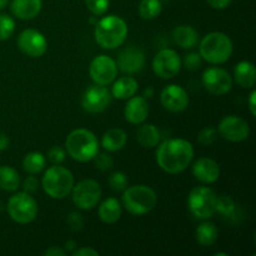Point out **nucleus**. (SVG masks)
<instances>
[{
    "instance_id": "obj_26",
    "label": "nucleus",
    "mask_w": 256,
    "mask_h": 256,
    "mask_svg": "<svg viewBox=\"0 0 256 256\" xmlns=\"http://www.w3.org/2000/svg\"><path fill=\"white\" fill-rule=\"evenodd\" d=\"M159 129L152 124H142L136 130V139L142 148L152 149L159 145L160 142Z\"/></svg>"
},
{
    "instance_id": "obj_4",
    "label": "nucleus",
    "mask_w": 256,
    "mask_h": 256,
    "mask_svg": "<svg viewBox=\"0 0 256 256\" xmlns=\"http://www.w3.org/2000/svg\"><path fill=\"white\" fill-rule=\"evenodd\" d=\"M232 42L226 34L212 32L200 42L199 54L210 64H224L232 55Z\"/></svg>"
},
{
    "instance_id": "obj_31",
    "label": "nucleus",
    "mask_w": 256,
    "mask_h": 256,
    "mask_svg": "<svg viewBox=\"0 0 256 256\" xmlns=\"http://www.w3.org/2000/svg\"><path fill=\"white\" fill-rule=\"evenodd\" d=\"M162 9L160 0H142L139 4V15L144 20H152L159 16Z\"/></svg>"
},
{
    "instance_id": "obj_47",
    "label": "nucleus",
    "mask_w": 256,
    "mask_h": 256,
    "mask_svg": "<svg viewBox=\"0 0 256 256\" xmlns=\"http://www.w3.org/2000/svg\"><path fill=\"white\" fill-rule=\"evenodd\" d=\"M152 94H154V89H152V88H146V89H145L144 96L146 98V99H149V98H152Z\"/></svg>"
},
{
    "instance_id": "obj_21",
    "label": "nucleus",
    "mask_w": 256,
    "mask_h": 256,
    "mask_svg": "<svg viewBox=\"0 0 256 256\" xmlns=\"http://www.w3.org/2000/svg\"><path fill=\"white\" fill-rule=\"evenodd\" d=\"M172 39L182 49H192L199 42V34L190 25H179L172 30Z\"/></svg>"
},
{
    "instance_id": "obj_24",
    "label": "nucleus",
    "mask_w": 256,
    "mask_h": 256,
    "mask_svg": "<svg viewBox=\"0 0 256 256\" xmlns=\"http://www.w3.org/2000/svg\"><path fill=\"white\" fill-rule=\"evenodd\" d=\"M98 214L105 224H115L122 216V205L115 198H108L100 204Z\"/></svg>"
},
{
    "instance_id": "obj_10",
    "label": "nucleus",
    "mask_w": 256,
    "mask_h": 256,
    "mask_svg": "<svg viewBox=\"0 0 256 256\" xmlns=\"http://www.w3.org/2000/svg\"><path fill=\"white\" fill-rule=\"evenodd\" d=\"M182 58L175 50L162 49L152 59V70L160 79H172L182 69Z\"/></svg>"
},
{
    "instance_id": "obj_46",
    "label": "nucleus",
    "mask_w": 256,
    "mask_h": 256,
    "mask_svg": "<svg viewBox=\"0 0 256 256\" xmlns=\"http://www.w3.org/2000/svg\"><path fill=\"white\" fill-rule=\"evenodd\" d=\"M75 248H76V242H74V240H69V242H65V252H72Z\"/></svg>"
},
{
    "instance_id": "obj_17",
    "label": "nucleus",
    "mask_w": 256,
    "mask_h": 256,
    "mask_svg": "<svg viewBox=\"0 0 256 256\" xmlns=\"http://www.w3.org/2000/svg\"><path fill=\"white\" fill-rule=\"evenodd\" d=\"M118 66L125 74L139 72L145 65V55L136 46H128L118 55Z\"/></svg>"
},
{
    "instance_id": "obj_3",
    "label": "nucleus",
    "mask_w": 256,
    "mask_h": 256,
    "mask_svg": "<svg viewBox=\"0 0 256 256\" xmlns=\"http://www.w3.org/2000/svg\"><path fill=\"white\" fill-rule=\"evenodd\" d=\"M68 154L79 162H86L94 159L99 152V142L92 132L88 129H75L65 140Z\"/></svg>"
},
{
    "instance_id": "obj_12",
    "label": "nucleus",
    "mask_w": 256,
    "mask_h": 256,
    "mask_svg": "<svg viewBox=\"0 0 256 256\" xmlns=\"http://www.w3.org/2000/svg\"><path fill=\"white\" fill-rule=\"evenodd\" d=\"M89 74L95 84L106 86L116 79V62L108 55H99V56L94 58L90 62Z\"/></svg>"
},
{
    "instance_id": "obj_36",
    "label": "nucleus",
    "mask_w": 256,
    "mask_h": 256,
    "mask_svg": "<svg viewBox=\"0 0 256 256\" xmlns=\"http://www.w3.org/2000/svg\"><path fill=\"white\" fill-rule=\"evenodd\" d=\"M92 160H94L95 168L102 170V172H108V170H110L114 166V160H112V158L110 155L105 154V152H102V154L98 152Z\"/></svg>"
},
{
    "instance_id": "obj_23",
    "label": "nucleus",
    "mask_w": 256,
    "mask_h": 256,
    "mask_svg": "<svg viewBox=\"0 0 256 256\" xmlns=\"http://www.w3.org/2000/svg\"><path fill=\"white\" fill-rule=\"evenodd\" d=\"M139 89L136 79L132 76H122L112 84V95L119 100H126L134 96Z\"/></svg>"
},
{
    "instance_id": "obj_7",
    "label": "nucleus",
    "mask_w": 256,
    "mask_h": 256,
    "mask_svg": "<svg viewBox=\"0 0 256 256\" xmlns=\"http://www.w3.org/2000/svg\"><path fill=\"white\" fill-rule=\"evenodd\" d=\"M218 195L208 186H196L189 192L188 208L196 219H210L216 212Z\"/></svg>"
},
{
    "instance_id": "obj_5",
    "label": "nucleus",
    "mask_w": 256,
    "mask_h": 256,
    "mask_svg": "<svg viewBox=\"0 0 256 256\" xmlns=\"http://www.w3.org/2000/svg\"><path fill=\"white\" fill-rule=\"evenodd\" d=\"M42 186L52 199H64L72 192L74 186V176L66 168L52 165L44 172Z\"/></svg>"
},
{
    "instance_id": "obj_22",
    "label": "nucleus",
    "mask_w": 256,
    "mask_h": 256,
    "mask_svg": "<svg viewBox=\"0 0 256 256\" xmlns=\"http://www.w3.org/2000/svg\"><path fill=\"white\" fill-rule=\"evenodd\" d=\"M234 79L245 89H252L256 82L255 65L250 62H240L234 69Z\"/></svg>"
},
{
    "instance_id": "obj_14",
    "label": "nucleus",
    "mask_w": 256,
    "mask_h": 256,
    "mask_svg": "<svg viewBox=\"0 0 256 256\" xmlns=\"http://www.w3.org/2000/svg\"><path fill=\"white\" fill-rule=\"evenodd\" d=\"M202 85L214 95H224L232 90V78L226 70L222 68H209L202 72Z\"/></svg>"
},
{
    "instance_id": "obj_32",
    "label": "nucleus",
    "mask_w": 256,
    "mask_h": 256,
    "mask_svg": "<svg viewBox=\"0 0 256 256\" xmlns=\"http://www.w3.org/2000/svg\"><path fill=\"white\" fill-rule=\"evenodd\" d=\"M15 32V22L6 14H0V42L8 40Z\"/></svg>"
},
{
    "instance_id": "obj_6",
    "label": "nucleus",
    "mask_w": 256,
    "mask_h": 256,
    "mask_svg": "<svg viewBox=\"0 0 256 256\" xmlns=\"http://www.w3.org/2000/svg\"><path fill=\"white\" fill-rule=\"evenodd\" d=\"M158 195L146 185H135L126 188L122 194V205L132 215H144L155 209Z\"/></svg>"
},
{
    "instance_id": "obj_25",
    "label": "nucleus",
    "mask_w": 256,
    "mask_h": 256,
    "mask_svg": "<svg viewBox=\"0 0 256 256\" xmlns=\"http://www.w3.org/2000/svg\"><path fill=\"white\" fill-rule=\"evenodd\" d=\"M128 142V135L126 132L122 129L119 128H114V129H110L102 135V145L105 150L108 152H119L122 148L125 146Z\"/></svg>"
},
{
    "instance_id": "obj_34",
    "label": "nucleus",
    "mask_w": 256,
    "mask_h": 256,
    "mask_svg": "<svg viewBox=\"0 0 256 256\" xmlns=\"http://www.w3.org/2000/svg\"><path fill=\"white\" fill-rule=\"evenodd\" d=\"M109 185L114 192H124L128 186V176L122 172H115L110 175Z\"/></svg>"
},
{
    "instance_id": "obj_33",
    "label": "nucleus",
    "mask_w": 256,
    "mask_h": 256,
    "mask_svg": "<svg viewBox=\"0 0 256 256\" xmlns=\"http://www.w3.org/2000/svg\"><path fill=\"white\" fill-rule=\"evenodd\" d=\"M86 8L95 16L104 15L108 12L110 5V0H85Z\"/></svg>"
},
{
    "instance_id": "obj_42",
    "label": "nucleus",
    "mask_w": 256,
    "mask_h": 256,
    "mask_svg": "<svg viewBox=\"0 0 256 256\" xmlns=\"http://www.w3.org/2000/svg\"><path fill=\"white\" fill-rule=\"evenodd\" d=\"M206 2L210 5V6L214 8V9L222 10L229 6L232 0H206Z\"/></svg>"
},
{
    "instance_id": "obj_50",
    "label": "nucleus",
    "mask_w": 256,
    "mask_h": 256,
    "mask_svg": "<svg viewBox=\"0 0 256 256\" xmlns=\"http://www.w3.org/2000/svg\"><path fill=\"white\" fill-rule=\"evenodd\" d=\"M215 256H228V254H225V252H218V254H215Z\"/></svg>"
},
{
    "instance_id": "obj_39",
    "label": "nucleus",
    "mask_w": 256,
    "mask_h": 256,
    "mask_svg": "<svg viewBox=\"0 0 256 256\" xmlns=\"http://www.w3.org/2000/svg\"><path fill=\"white\" fill-rule=\"evenodd\" d=\"M66 222H68V225H69L70 229L74 230V232H79V230L82 229V225H84V219H82V216L79 214V212H70L69 216H68Z\"/></svg>"
},
{
    "instance_id": "obj_1",
    "label": "nucleus",
    "mask_w": 256,
    "mask_h": 256,
    "mask_svg": "<svg viewBox=\"0 0 256 256\" xmlns=\"http://www.w3.org/2000/svg\"><path fill=\"white\" fill-rule=\"evenodd\" d=\"M194 158V148L185 139H169L158 146L156 162L168 174L182 172Z\"/></svg>"
},
{
    "instance_id": "obj_18",
    "label": "nucleus",
    "mask_w": 256,
    "mask_h": 256,
    "mask_svg": "<svg viewBox=\"0 0 256 256\" xmlns=\"http://www.w3.org/2000/svg\"><path fill=\"white\" fill-rule=\"evenodd\" d=\"M192 175L202 184H212L220 178V166L210 158H199L192 164Z\"/></svg>"
},
{
    "instance_id": "obj_13",
    "label": "nucleus",
    "mask_w": 256,
    "mask_h": 256,
    "mask_svg": "<svg viewBox=\"0 0 256 256\" xmlns=\"http://www.w3.org/2000/svg\"><path fill=\"white\" fill-rule=\"evenodd\" d=\"M218 132L229 142H240L249 138L250 126L249 122L244 118L238 116V115H229L220 122Z\"/></svg>"
},
{
    "instance_id": "obj_20",
    "label": "nucleus",
    "mask_w": 256,
    "mask_h": 256,
    "mask_svg": "<svg viewBox=\"0 0 256 256\" xmlns=\"http://www.w3.org/2000/svg\"><path fill=\"white\" fill-rule=\"evenodd\" d=\"M42 0H12L10 10L20 20H32L42 12Z\"/></svg>"
},
{
    "instance_id": "obj_8",
    "label": "nucleus",
    "mask_w": 256,
    "mask_h": 256,
    "mask_svg": "<svg viewBox=\"0 0 256 256\" xmlns=\"http://www.w3.org/2000/svg\"><path fill=\"white\" fill-rule=\"evenodd\" d=\"M8 214L18 224H29L36 218L38 204L28 192H16L9 199L6 205Z\"/></svg>"
},
{
    "instance_id": "obj_44",
    "label": "nucleus",
    "mask_w": 256,
    "mask_h": 256,
    "mask_svg": "<svg viewBox=\"0 0 256 256\" xmlns=\"http://www.w3.org/2000/svg\"><path fill=\"white\" fill-rule=\"evenodd\" d=\"M248 104H249V110L252 112V116L256 115V92L252 90L249 95V100H248Z\"/></svg>"
},
{
    "instance_id": "obj_49",
    "label": "nucleus",
    "mask_w": 256,
    "mask_h": 256,
    "mask_svg": "<svg viewBox=\"0 0 256 256\" xmlns=\"http://www.w3.org/2000/svg\"><path fill=\"white\" fill-rule=\"evenodd\" d=\"M95 18H96V16H95V15H94V16H92V19H90V22H92V24H96V20H95Z\"/></svg>"
},
{
    "instance_id": "obj_2",
    "label": "nucleus",
    "mask_w": 256,
    "mask_h": 256,
    "mask_svg": "<svg viewBox=\"0 0 256 256\" xmlns=\"http://www.w3.org/2000/svg\"><path fill=\"white\" fill-rule=\"evenodd\" d=\"M95 40L102 49L122 46L128 36V25L118 15H108L95 24Z\"/></svg>"
},
{
    "instance_id": "obj_45",
    "label": "nucleus",
    "mask_w": 256,
    "mask_h": 256,
    "mask_svg": "<svg viewBox=\"0 0 256 256\" xmlns=\"http://www.w3.org/2000/svg\"><path fill=\"white\" fill-rule=\"evenodd\" d=\"M10 139L5 134H0V152H4L9 148Z\"/></svg>"
},
{
    "instance_id": "obj_19",
    "label": "nucleus",
    "mask_w": 256,
    "mask_h": 256,
    "mask_svg": "<svg viewBox=\"0 0 256 256\" xmlns=\"http://www.w3.org/2000/svg\"><path fill=\"white\" fill-rule=\"evenodd\" d=\"M125 119L130 124H142L149 115V102L145 96H132L124 109Z\"/></svg>"
},
{
    "instance_id": "obj_29",
    "label": "nucleus",
    "mask_w": 256,
    "mask_h": 256,
    "mask_svg": "<svg viewBox=\"0 0 256 256\" xmlns=\"http://www.w3.org/2000/svg\"><path fill=\"white\" fill-rule=\"evenodd\" d=\"M216 212L225 219L232 220V222H236L238 218L240 216L236 202L229 195H222L216 198Z\"/></svg>"
},
{
    "instance_id": "obj_16",
    "label": "nucleus",
    "mask_w": 256,
    "mask_h": 256,
    "mask_svg": "<svg viewBox=\"0 0 256 256\" xmlns=\"http://www.w3.org/2000/svg\"><path fill=\"white\" fill-rule=\"evenodd\" d=\"M160 102L162 106L172 112H182L189 105V95L184 88L172 84L164 88L160 94Z\"/></svg>"
},
{
    "instance_id": "obj_51",
    "label": "nucleus",
    "mask_w": 256,
    "mask_h": 256,
    "mask_svg": "<svg viewBox=\"0 0 256 256\" xmlns=\"http://www.w3.org/2000/svg\"><path fill=\"white\" fill-rule=\"evenodd\" d=\"M2 202H0V212H2Z\"/></svg>"
},
{
    "instance_id": "obj_30",
    "label": "nucleus",
    "mask_w": 256,
    "mask_h": 256,
    "mask_svg": "<svg viewBox=\"0 0 256 256\" xmlns=\"http://www.w3.org/2000/svg\"><path fill=\"white\" fill-rule=\"evenodd\" d=\"M45 156L39 152H32L25 155L22 160V168L26 172L34 175L39 174L45 168Z\"/></svg>"
},
{
    "instance_id": "obj_43",
    "label": "nucleus",
    "mask_w": 256,
    "mask_h": 256,
    "mask_svg": "<svg viewBox=\"0 0 256 256\" xmlns=\"http://www.w3.org/2000/svg\"><path fill=\"white\" fill-rule=\"evenodd\" d=\"M45 256H65L66 255V252L62 249H60L59 246H52L48 250L44 252Z\"/></svg>"
},
{
    "instance_id": "obj_9",
    "label": "nucleus",
    "mask_w": 256,
    "mask_h": 256,
    "mask_svg": "<svg viewBox=\"0 0 256 256\" xmlns=\"http://www.w3.org/2000/svg\"><path fill=\"white\" fill-rule=\"evenodd\" d=\"M72 202L82 210H92L98 205L102 198V186L96 180L85 179L72 186Z\"/></svg>"
},
{
    "instance_id": "obj_37",
    "label": "nucleus",
    "mask_w": 256,
    "mask_h": 256,
    "mask_svg": "<svg viewBox=\"0 0 256 256\" xmlns=\"http://www.w3.org/2000/svg\"><path fill=\"white\" fill-rule=\"evenodd\" d=\"M182 64L188 70H192V72H195V70L200 69L202 65V58L200 56L199 52H189L188 55H185L184 60H182Z\"/></svg>"
},
{
    "instance_id": "obj_38",
    "label": "nucleus",
    "mask_w": 256,
    "mask_h": 256,
    "mask_svg": "<svg viewBox=\"0 0 256 256\" xmlns=\"http://www.w3.org/2000/svg\"><path fill=\"white\" fill-rule=\"evenodd\" d=\"M65 156H66V154H65V150L62 146L52 148L48 152V159L52 165L62 164L65 160Z\"/></svg>"
},
{
    "instance_id": "obj_11",
    "label": "nucleus",
    "mask_w": 256,
    "mask_h": 256,
    "mask_svg": "<svg viewBox=\"0 0 256 256\" xmlns=\"http://www.w3.org/2000/svg\"><path fill=\"white\" fill-rule=\"evenodd\" d=\"M112 92L104 85H90L82 94V105L85 112L90 114L102 112L112 102Z\"/></svg>"
},
{
    "instance_id": "obj_27",
    "label": "nucleus",
    "mask_w": 256,
    "mask_h": 256,
    "mask_svg": "<svg viewBox=\"0 0 256 256\" xmlns=\"http://www.w3.org/2000/svg\"><path fill=\"white\" fill-rule=\"evenodd\" d=\"M20 188V175L14 168L0 166V189L4 192H16Z\"/></svg>"
},
{
    "instance_id": "obj_40",
    "label": "nucleus",
    "mask_w": 256,
    "mask_h": 256,
    "mask_svg": "<svg viewBox=\"0 0 256 256\" xmlns=\"http://www.w3.org/2000/svg\"><path fill=\"white\" fill-rule=\"evenodd\" d=\"M39 189V182L35 176H28L26 179L22 182V190L28 194H32Z\"/></svg>"
},
{
    "instance_id": "obj_41",
    "label": "nucleus",
    "mask_w": 256,
    "mask_h": 256,
    "mask_svg": "<svg viewBox=\"0 0 256 256\" xmlns=\"http://www.w3.org/2000/svg\"><path fill=\"white\" fill-rule=\"evenodd\" d=\"M72 255L74 256H99V252H98L95 249H92V248H82V249L72 252Z\"/></svg>"
},
{
    "instance_id": "obj_28",
    "label": "nucleus",
    "mask_w": 256,
    "mask_h": 256,
    "mask_svg": "<svg viewBox=\"0 0 256 256\" xmlns=\"http://www.w3.org/2000/svg\"><path fill=\"white\" fill-rule=\"evenodd\" d=\"M195 239L202 246H212L218 240V229L212 222H202L195 230Z\"/></svg>"
},
{
    "instance_id": "obj_15",
    "label": "nucleus",
    "mask_w": 256,
    "mask_h": 256,
    "mask_svg": "<svg viewBox=\"0 0 256 256\" xmlns=\"http://www.w3.org/2000/svg\"><path fill=\"white\" fill-rule=\"evenodd\" d=\"M18 46L30 58H39L46 52L48 40L44 35L35 29L22 30L18 38Z\"/></svg>"
},
{
    "instance_id": "obj_35",
    "label": "nucleus",
    "mask_w": 256,
    "mask_h": 256,
    "mask_svg": "<svg viewBox=\"0 0 256 256\" xmlns=\"http://www.w3.org/2000/svg\"><path fill=\"white\" fill-rule=\"evenodd\" d=\"M218 139V130L212 126H206L199 132L198 135V140L200 144L205 145V146H210L214 144Z\"/></svg>"
},
{
    "instance_id": "obj_48",
    "label": "nucleus",
    "mask_w": 256,
    "mask_h": 256,
    "mask_svg": "<svg viewBox=\"0 0 256 256\" xmlns=\"http://www.w3.org/2000/svg\"><path fill=\"white\" fill-rule=\"evenodd\" d=\"M8 2H9V0H0V10L5 9L8 5Z\"/></svg>"
}]
</instances>
